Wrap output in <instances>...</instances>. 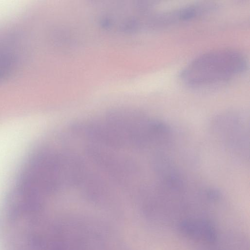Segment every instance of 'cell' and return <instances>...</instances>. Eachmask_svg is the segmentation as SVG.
Segmentation results:
<instances>
[{
    "label": "cell",
    "mask_w": 250,
    "mask_h": 250,
    "mask_svg": "<svg viewBox=\"0 0 250 250\" xmlns=\"http://www.w3.org/2000/svg\"><path fill=\"white\" fill-rule=\"evenodd\" d=\"M249 117L245 113L228 111L216 116L212 121L211 130L221 145L235 159L249 161Z\"/></svg>",
    "instance_id": "2"
},
{
    "label": "cell",
    "mask_w": 250,
    "mask_h": 250,
    "mask_svg": "<svg viewBox=\"0 0 250 250\" xmlns=\"http://www.w3.org/2000/svg\"><path fill=\"white\" fill-rule=\"evenodd\" d=\"M0 38V81L13 70L17 62V56L12 44Z\"/></svg>",
    "instance_id": "4"
},
{
    "label": "cell",
    "mask_w": 250,
    "mask_h": 250,
    "mask_svg": "<svg viewBox=\"0 0 250 250\" xmlns=\"http://www.w3.org/2000/svg\"><path fill=\"white\" fill-rule=\"evenodd\" d=\"M247 62L240 52L220 49L206 52L191 61L182 70V81L194 88L214 87L243 74Z\"/></svg>",
    "instance_id": "1"
},
{
    "label": "cell",
    "mask_w": 250,
    "mask_h": 250,
    "mask_svg": "<svg viewBox=\"0 0 250 250\" xmlns=\"http://www.w3.org/2000/svg\"><path fill=\"white\" fill-rule=\"evenodd\" d=\"M183 234L196 240L207 242H214L217 232L213 225L209 221L203 219H189L180 225Z\"/></svg>",
    "instance_id": "3"
}]
</instances>
